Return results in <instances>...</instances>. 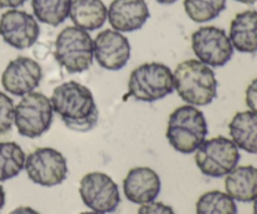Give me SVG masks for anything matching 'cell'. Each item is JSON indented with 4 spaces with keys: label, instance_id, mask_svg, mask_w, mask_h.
I'll return each instance as SVG.
<instances>
[{
    "label": "cell",
    "instance_id": "3957f363",
    "mask_svg": "<svg viewBox=\"0 0 257 214\" xmlns=\"http://www.w3.org/2000/svg\"><path fill=\"white\" fill-rule=\"evenodd\" d=\"M207 134L208 124L205 114L193 105H182L171 113L166 138L176 152L192 154L205 142Z\"/></svg>",
    "mask_w": 257,
    "mask_h": 214
},
{
    "label": "cell",
    "instance_id": "d6a6232c",
    "mask_svg": "<svg viewBox=\"0 0 257 214\" xmlns=\"http://www.w3.org/2000/svg\"><path fill=\"white\" fill-rule=\"evenodd\" d=\"M79 214H103V213H98V212H82V213H79Z\"/></svg>",
    "mask_w": 257,
    "mask_h": 214
},
{
    "label": "cell",
    "instance_id": "d4e9b609",
    "mask_svg": "<svg viewBox=\"0 0 257 214\" xmlns=\"http://www.w3.org/2000/svg\"><path fill=\"white\" fill-rule=\"evenodd\" d=\"M137 214H176L171 205L165 204L162 202H151L147 204H142L138 209Z\"/></svg>",
    "mask_w": 257,
    "mask_h": 214
},
{
    "label": "cell",
    "instance_id": "ba28073f",
    "mask_svg": "<svg viewBox=\"0 0 257 214\" xmlns=\"http://www.w3.org/2000/svg\"><path fill=\"white\" fill-rule=\"evenodd\" d=\"M24 169L34 184L55 187L67 179L68 163L64 155L54 148H38L25 158Z\"/></svg>",
    "mask_w": 257,
    "mask_h": 214
},
{
    "label": "cell",
    "instance_id": "e0dca14e",
    "mask_svg": "<svg viewBox=\"0 0 257 214\" xmlns=\"http://www.w3.org/2000/svg\"><path fill=\"white\" fill-rule=\"evenodd\" d=\"M225 189L235 202H253L257 198V168L237 165L226 175Z\"/></svg>",
    "mask_w": 257,
    "mask_h": 214
},
{
    "label": "cell",
    "instance_id": "9c48e42d",
    "mask_svg": "<svg viewBox=\"0 0 257 214\" xmlns=\"http://www.w3.org/2000/svg\"><path fill=\"white\" fill-rule=\"evenodd\" d=\"M79 195L93 212L114 213L120 204L118 184L103 172H90L79 182Z\"/></svg>",
    "mask_w": 257,
    "mask_h": 214
},
{
    "label": "cell",
    "instance_id": "7402d4cb",
    "mask_svg": "<svg viewBox=\"0 0 257 214\" xmlns=\"http://www.w3.org/2000/svg\"><path fill=\"white\" fill-rule=\"evenodd\" d=\"M196 214H237V204L227 193L210 190L198 198Z\"/></svg>",
    "mask_w": 257,
    "mask_h": 214
},
{
    "label": "cell",
    "instance_id": "f1b7e54d",
    "mask_svg": "<svg viewBox=\"0 0 257 214\" xmlns=\"http://www.w3.org/2000/svg\"><path fill=\"white\" fill-rule=\"evenodd\" d=\"M5 205V190L4 188H3V185L0 184V212H2V209L4 208Z\"/></svg>",
    "mask_w": 257,
    "mask_h": 214
},
{
    "label": "cell",
    "instance_id": "4dcf8cb0",
    "mask_svg": "<svg viewBox=\"0 0 257 214\" xmlns=\"http://www.w3.org/2000/svg\"><path fill=\"white\" fill-rule=\"evenodd\" d=\"M235 2L241 3V4H246V5H252L257 3V0H235Z\"/></svg>",
    "mask_w": 257,
    "mask_h": 214
},
{
    "label": "cell",
    "instance_id": "277c9868",
    "mask_svg": "<svg viewBox=\"0 0 257 214\" xmlns=\"http://www.w3.org/2000/svg\"><path fill=\"white\" fill-rule=\"evenodd\" d=\"M173 90V72L162 63H143L132 70L128 79V95L140 102H157Z\"/></svg>",
    "mask_w": 257,
    "mask_h": 214
},
{
    "label": "cell",
    "instance_id": "7a4b0ae2",
    "mask_svg": "<svg viewBox=\"0 0 257 214\" xmlns=\"http://www.w3.org/2000/svg\"><path fill=\"white\" fill-rule=\"evenodd\" d=\"M173 82L178 97L193 107H205L217 98L215 72L198 59L180 63L173 72Z\"/></svg>",
    "mask_w": 257,
    "mask_h": 214
},
{
    "label": "cell",
    "instance_id": "603a6c76",
    "mask_svg": "<svg viewBox=\"0 0 257 214\" xmlns=\"http://www.w3.org/2000/svg\"><path fill=\"white\" fill-rule=\"evenodd\" d=\"M227 0H183L187 17L195 23H208L226 9Z\"/></svg>",
    "mask_w": 257,
    "mask_h": 214
},
{
    "label": "cell",
    "instance_id": "6da1fadb",
    "mask_svg": "<svg viewBox=\"0 0 257 214\" xmlns=\"http://www.w3.org/2000/svg\"><path fill=\"white\" fill-rule=\"evenodd\" d=\"M54 113L68 129L85 133L98 124L99 112L90 89L70 80L58 85L50 97Z\"/></svg>",
    "mask_w": 257,
    "mask_h": 214
},
{
    "label": "cell",
    "instance_id": "2e32d148",
    "mask_svg": "<svg viewBox=\"0 0 257 214\" xmlns=\"http://www.w3.org/2000/svg\"><path fill=\"white\" fill-rule=\"evenodd\" d=\"M228 38L233 49L243 54L257 52V10H245L233 18Z\"/></svg>",
    "mask_w": 257,
    "mask_h": 214
},
{
    "label": "cell",
    "instance_id": "4316f807",
    "mask_svg": "<svg viewBox=\"0 0 257 214\" xmlns=\"http://www.w3.org/2000/svg\"><path fill=\"white\" fill-rule=\"evenodd\" d=\"M27 0H0V8L3 9H17L22 7Z\"/></svg>",
    "mask_w": 257,
    "mask_h": 214
},
{
    "label": "cell",
    "instance_id": "5bb4252c",
    "mask_svg": "<svg viewBox=\"0 0 257 214\" xmlns=\"http://www.w3.org/2000/svg\"><path fill=\"white\" fill-rule=\"evenodd\" d=\"M161 185V178L156 170L148 167H136L125 175L123 192L131 203L142 205L157 199Z\"/></svg>",
    "mask_w": 257,
    "mask_h": 214
},
{
    "label": "cell",
    "instance_id": "83f0119b",
    "mask_svg": "<svg viewBox=\"0 0 257 214\" xmlns=\"http://www.w3.org/2000/svg\"><path fill=\"white\" fill-rule=\"evenodd\" d=\"M8 214H40L38 210L33 209V208L30 207H25V205H23V207H18L15 208L14 210H12L10 213Z\"/></svg>",
    "mask_w": 257,
    "mask_h": 214
},
{
    "label": "cell",
    "instance_id": "d6986e66",
    "mask_svg": "<svg viewBox=\"0 0 257 214\" xmlns=\"http://www.w3.org/2000/svg\"><path fill=\"white\" fill-rule=\"evenodd\" d=\"M228 132L238 149L257 154V113L251 110L236 113L228 124Z\"/></svg>",
    "mask_w": 257,
    "mask_h": 214
},
{
    "label": "cell",
    "instance_id": "7c38bea8",
    "mask_svg": "<svg viewBox=\"0 0 257 214\" xmlns=\"http://www.w3.org/2000/svg\"><path fill=\"white\" fill-rule=\"evenodd\" d=\"M43 78L42 67L34 59L18 57L8 63L2 74V85L7 93L24 97L34 92Z\"/></svg>",
    "mask_w": 257,
    "mask_h": 214
},
{
    "label": "cell",
    "instance_id": "8992f818",
    "mask_svg": "<svg viewBox=\"0 0 257 214\" xmlns=\"http://www.w3.org/2000/svg\"><path fill=\"white\" fill-rule=\"evenodd\" d=\"M53 117L50 98L43 93H29L15 105L14 124L22 137L30 139L42 137L52 127Z\"/></svg>",
    "mask_w": 257,
    "mask_h": 214
},
{
    "label": "cell",
    "instance_id": "8fae6325",
    "mask_svg": "<svg viewBox=\"0 0 257 214\" xmlns=\"http://www.w3.org/2000/svg\"><path fill=\"white\" fill-rule=\"evenodd\" d=\"M40 28L34 15L19 9H9L0 17V37L18 50H24L37 43Z\"/></svg>",
    "mask_w": 257,
    "mask_h": 214
},
{
    "label": "cell",
    "instance_id": "f546056e",
    "mask_svg": "<svg viewBox=\"0 0 257 214\" xmlns=\"http://www.w3.org/2000/svg\"><path fill=\"white\" fill-rule=\"evenodd\" d=\"M156 2L163 5H171V4H175V3L178 2V0H156Z\"/></svg>",
    "mask_w": 257,
    "mask_h": 214
},
{
    "label": "cell",
    "instance_id": "1f68e13d",
    "mask_svg": "<svg viewBox=\"0 0 257 214\" xmlns=\"http://www.w3.org/2000/svg\"><path fill=\"white\" fill-rule=\"evenodd\" d=\"M252 213L257 214V198L253 200V207H252Z\"/></svg>",
    "mask_w": 257,
    "mask_h": 214
},
{
    "label": "cell",
    "instance_id": "30bf717a",
    "mask_svg": "<svg viewBox=\"0 0 257 214\" xmlns=\"http://www.w3.org/2000/svg\"><path fill=\"white\" fill-rule=\"evenodd\" d=\"M192 50L200 62L211 68L225 67L233 57V47L228 34L213 25L201 27L191 38Z\"/></svg>",
    "mask_w": 257,
    "mask_h": 214
},
{
    "label": "cell",
    "instance_id": "ffe728a7",
    "mask_svg": "<svg viewBox=\"0 0 257 214\" xmlns=\"http://www.w3.org/2000/svg\"><path fill=\"white\" fill-rule=\"evenodd\" d=\"M73 0H32L34 17L38 22L58 27L68 19Z\"/></svg>",
    "mask_w": 257,
    "mask_h": 214
},
{
    "label": "cell",
    "instance_id": "ac0fdd59",
    "mask_svg": "<svg viewBox=\"0 0 257 214\" xmlns=\"http://www.w3.org/2000/svg\"><path fill=\"white\" fill-rule=\"evenodd\" d=\"M69 17L74 27L94 32L107 22L108 9L102 0H73Z\"/></svg>",
    "mask_w": 257,
    "mask_h": 214
},
{
    "label": "cell",
    "instance_id": "484cf974",
    "mask_svg": "<svg viewBox=\"0 0 257 214\" xmlns=\"http://www.w3.org/2000/svg\"><path fill=\"white\" fill-rule=\"evenodd\" d=\"M245 102L248 110L257 113V78H255L246 88Z\"/></svg>",
    "mask_w": 257,
    "mask_h": 214
},
{
    "label": "cell",
    "instance_id": "cb8c5ba5",
    "mask_svg": "<svg viewBox=\"0 0 257 214\" xmlns=\"http://www.w3.org/2000/svg\"><path fill=\"white\" fill-rule=\"evenodd\" d=\"M14 102L7 93L0 92V135L7 134L12 130L14 124Z\"/></svg>",
    "mask_w": 257,
    "mask_h": 214
},
{
    "label": "cell",
    "instance_id": "4fadbf2b",
    "mask_svg": "<svg viewBox=\"0 0 257 214\" xmlns=\"http://www.w3.org/2000/svg\"><path fill=\"white\" fill-rule=\"evenodd\" d=\"M93 52L98 65L105 70H120L131 59V44L127 37L114 29L98 33L93 40Z\"/></svg>",
    "mask_w": 257,
    "mask_h": 214
},
{
    "label": "cell",
    "instance_id": "9a60e30c",
    "mask_svg": "<svg viewBox=\"0 0 257 214\" xmlns=\"http://www.w3.org/2000/svg\"><path fill=\"white\" fill-rule=\"evenodd\" d=\"M146 0H113L108 8V22L119 33L140 30L150 19Z\"/></svg>",
    "mask_w": 257,
    "mask_h": 214
},
{
    "label": "cell",
    "instance_id": "44dd1931",
    "mask_svg": "<svg viewBox=\"0 0 257 214\" xmlns=\"http://www.w3.org/2000/svg\"><path fill=\"white\" fill-rule=\"evenodd\" d=\"M24 150L15 142H0V182L20 174L25 164Z\"/></svg>",
    "mask_w": 257,
    "mask_h": 214
},
{
    "label": "cell",
    "instance_id": "5b68a950",
    "mask_svg": "<svg viewBox=\"0 0 257 214\" xmlns=\"http://www.w3.org/2000/svg\"><path fill=\"white\" fill-rule=\"evenodd\" d=\"M54 57L69 74L85 72L94 59L92 37L78 27L64 28L55 39Z\"/></svg>",
    "mask_w": 257,
    "mask_h": 214
},
{
    "label": "cell",
    "instance_id": "52a82bcc",
    "mask_svg": "<svg viewBox=\"0 0 257 214\" xmlns=\"http://www.w3.org/2000/svg\"><path fill=\"white\" fill-rule=\"evenodd\" d=\"M241 159L240 149L226 137L205 140L195 152L196 165L206 177L222 178L235 169Z\"/></svg>",
    "mask_w": 257,
    "mask_h": 214
}]
</instances>
